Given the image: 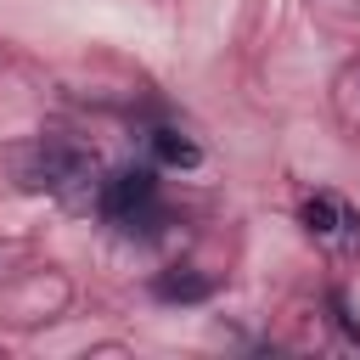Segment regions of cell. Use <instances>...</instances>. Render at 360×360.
Masks as SVG:
<instances>
[{"label": "cell", "instance_id": "277c9868", "mask_svg": "<svg viewBox=\"0 0 360 360\" xmlns=\"http://www.w3.org/2000/svg\"><path fill=\"white\" fill-rule=\"evenodd\" d=\"M146 141H152V158H158V163H169V169H197V158H202V152H197V141H186L180 129H152Z\"/></svg>", "mask_w": 360, "mask_h": 360}, {"label": "cell", "instance_id": "6da1fadb", "mask_svg": "<svg viewBox=\"0 0 360 360\" xmlns=\"http://www.w3.org/2000/svg\"><path fill=\"white\" fill-rule=\"evenodd\" d=\"M96 208L118 225V231H141V236H152L158 231V219H163V208H158V180H152V169H118L112 180H101L96 186Z\"/></svg>", "mask_w": 360, "mask_h": 360}, {"label": "cell", "instance_id": "3957f363", "mask_svg": "<svg viewBox=\"0 0 360 360\" xmlns=\"http://www.w3.org/2000/svg\"><path fill=\"white\" fill-rule=\"evenodd\" d=\"M152 292L163 298V304H197V298H208L214 292V276H202V270H163L158 281H152Z\"/></svg>", "mask_w": 360, "mask_h": 360}, {"label": "cell", "instance_id": "5b68a950", "mask_svg": "<svg viewBox=\"0 0 360 360\" xmlns=\"http://www.w3.org/2000/svg\"><path fill=\"white\" fill-rule=\"evenodd\" d=\"M304 225H309V236H338V225H349V208L321 191V197L304 202Z\"/></svg>", "mask_w": 360, "mask_h": 360}, {"label": "cell", "instance_id": "7a4b0ae2", "mask_svg": "<svg viewBox=\"0 0 360 360\" xmlns=\"http://www.w3.org/2000/svg\"><path fill=\"white\" fill-rule=\"evenodd\" d=\"M90 174H96V158H90L84 146H73V141H45V146L34 152L22 186H28V191H73V186H84Z\"/></svg>", "mask_w": 360, "mask_h": 360}]
</instances>
